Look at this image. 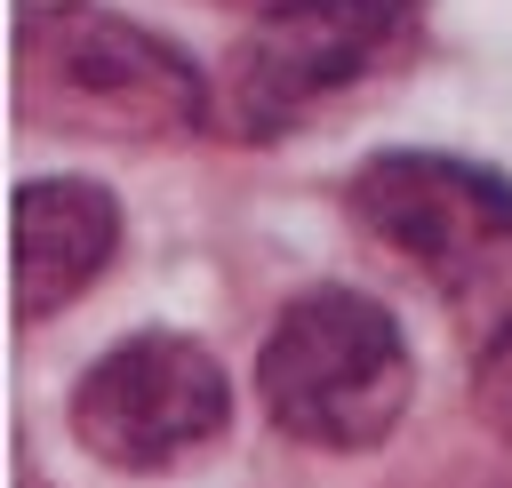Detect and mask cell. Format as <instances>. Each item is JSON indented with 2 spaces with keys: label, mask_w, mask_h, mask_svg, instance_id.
<instances>
[{
  "label": "cell",
  "mask_w": 512,
  "mask_h": 488,
  "mask_svg": "<svg viewBox=\"0 0 512 488\" xmlns=\"http://www.w3.org/2000/svg\"><path fill=\"white\" fill-rule=\"evenodd\" d=\"M24 8H40V0H24Z\"/></svg>",
  "instance_id": "8"
},
{
  "label": "cell",
  "mask_w": 512,
  "mask_h": 488,
  "mask_svg": "<svg viewBox=\"0 0 512 488\" xmlns=\"http://www.w3.org/2000/svg\"><path fill=\"white\" fill-rule=\"evenodd\" d=\"M16 112L48 136L176 144L208 120V80L144 24L88 0H48L16 8Z\"/></svg>",
  "instance_id": "1"
},
{
  "label": "cell",
  "mask_w": 512,
  "mask_h": 488,
  "mask_svg": "<svg viewBox=\"0 0 512 488\" xmlns=\"http://www.w3.org/2000/svg\"><path fill=\"white\" fill-rule=\"evenodd\" d=\"M472 416L512 448V320L496 328V344H488L480 368H472Z\"/></svg>",
  "instance_id": "7"
},
{
  "label": "cell",
  "mask_w": 512,
  "mask_h": 488,
  "mask_svg": "<svg viewBox=\"0 0 512 488\" xmlns=\"http://www.w3.org/2000/svg\"><path fill=\"white\" fill-rule=\"evenodd\" d=\"M120 248V200L96 176H32L16 184V320L64 312L80 288L104 280Z\"/></svg>",
  "instance_id": "6"
},
{
  "label": "cell",
  "mask_w": 512,
  "mask_h": 488,
  "mask_svg": "<svg viewBox=\"0 0 512 488\" xmlns=\"http://www.w3.org/2000/svg\"><path fill=\"white\" fill-rule=\"evenodd\" d=\"M424 40L416 0H272L224 56V120L240 136H280L304 112L400 72Z\"/></svg>",
  "instance_id": "3"
},
{
  "label": "cell",
  "mask_w": 512,
  "mask_h": 488,
  "mask_svg": "<svg viewBox=\"0 0 512 488\" xmlns=\"http://www.w3.org/2000/svg\"><path fill=\"white\" fill-rule=\"evenodd\" d=\"M408 392H416L408 336L360 288L288 296L256 352V400L304 448H336V456L376 448L408 416Z\"/></svg>",
  "instance_id": "2"
},
{
  "label": "cell",
  "mask_w": 512,
  "mask_h": 488,
  "mask_svg": "<svg viewBox=\"0 0 512 488\" xmlns=\"http://www.w3.org/2000/svg\"><path fill=\"white\" fill-rule=\"evenodd\" d=\"M352 224L448 296L512 288V176L456 152H376L352 176Z\"/></svg>",
  "instance_id": "4"
},
{
  "label": "cell",
  "mask_w": 512,
  "mask_h": 488,
  "mask_svg": "<svg viewBox=\"0 0 512 488\" xmlns=\"http://www.w3.org/2000/svg\"><path fill=\"white\" fill-rule=\"evenodd\" d=\"M504 488H512V480H504Z\"/></svg>",
  "instance_id": "9"
},
{
  "label": "cell",
  "mask_w": 512,
  "mask_h": 488,
  "mask_svg": "<svg viewBox=\"0 0 512 488\" xmlns=\"http://www.w3.org/2000/svg\"><path fill=\"white\" fill-rule=\"evenodd\" d=\"M232 424V384L208 344L144 328L88 360L72 384V440L112 472H176Z\"/></svg>",
  "instance_id": "5"
}]
</instances>
